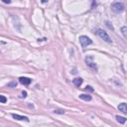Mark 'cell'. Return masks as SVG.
Segmentation results:
<instances>
[{"instance_id": "cell-7", "label": "cell", "mask_w": 127, "mask_h": 127, "mask_svg": "<svg viewBox=\"0 0 127 127\" xmlns=\"http://www.w3.org/2000/svg\"><path fill=\"white\" fill-rule=\"evenodd\" d=\"M73 85H76L77 87H79V85L83 84V79H80V78H77V79H74L73 80Z\"/></svg>"}, {"instance_id": "cell-15", "label": "cell", "mask_w": 127, "mask_h": 127, "mask_svg": "<svg viewBox=\"0 0 127 127\" xmlns=\"http://www.w3.org/2000/svg\"><path fill=\"white\" fill-rule=\"evenodd\" d=\"M21 96H22V97H24V98H25L26 96H27V92H26V91H22V95H21Z\"/></svg>"}, {"instance_id": "cell-5", "label": "cell", "mask_w": 127, "mask_h": 127, "mask_svg": "<svg viewBox=\"0 0 127 127\" xmlns=\"http://www.w3.org/2000/svg\"><path fill=\"white\" fill-rule=\"evenodd\" d=\"M19 81L22 84V85H29L30 84H31V79H29V78H20L19 79Z\"/></svg>"}, {"instance_id": "cell-17", "label": "cell", "mask_w": 127, "mask_h": 127, "mask_svg": "<svg viewBox=\"0 0 127 127\" xmlns=\"http://www.w3.org/2000/svg\"><path fill=\"white\" fill-rule=\"evenodd\" d=\"M3 2H4V3H8V4H10V3H11L10 0H3Z\"/></svg>"}, {"instance_id": "cell-2", "label": "cell", "mask_w": 127, "mask_h": 127, "mask_svg": "<svg viewBox=\"0 0 127 127\" xmlns=\"http://www.w3.org/2000/svg\"><path fill=\"white\" fill-rule=\"evenodd\" d=\"M111 9H112L115 13H121L124 10V5L121 2H115L112 4V6H111Z\"/></svg>"}, {"instance_id": "cell-10", "label": "cell", "mask_w": 127, "mask_h": 127, "mask_svg": "<svg viewBox=\"0 0 127 127\" xmlns=\"http://www.w3.org/2000/svg\"><path fill=\"white\" fill-rule=\"evenodd\" d=\"M116 119H117L118 122H120V123H122V124L126 122V118H125V117H122V116H118V115H117V116H116Z\"/></svg>"}, {"instance_id": "cell-11", "label": "cell", "mask_w": 127, "mask_h": 127, "mask_svg": "<svg viewBox=\"0 0 127 127\" xmlns=\"http://www.w3.org/2000/svg\"><path fill=\"white\" fill-rule=\"evenodd\" d=\"M6 101H7V98L5 97L4 95H0V102L1 103H6Z\"/></svg>"}, {"instance_id": "cell-12", "label": "cell", "mask_w": 127, "mask_h": 127, "mask_svg": "<svg viewBox=\"0 0 127 127\" xmlns=\"http://www.w3.org/2000/svg\"><path fill=\"white\" fill-rule=\"evenodd\" d=\"M126 31H127V28L126 27H122V34H123V36L126 38Z\"/></svg>"}, {"instance_id": "cell-16", "label": "cell", "mask_w": 127, "mask_h": 127, "mask_svg": "<svg viewBox=\"0 0 127 127\" xmlns=\"http://www.w3.org/2000/svg\"><path fill=\"white\" fill-rule=\"evenodd\" d=\"M16 85H17L16 83H12V84H9L8 85V86H16Z\"/></svg>"}, {"instance_id": "cell-1", "label": "cell", "mask_w": 127, "mask_h": 127, "mask_svg": "<svg viewBox=\"0 0 127 127\" xmlns=\"http://www.w3.org/2000/svg\"><path fill=\"white\" fill-rule=\"evenodd\" d=\"M96 34H97L101 39H103L105 42H107V43H111L112 42V40H111V38L109 37V35L105 32V31H103V30H97V31H96Z\"/></svg>"}, {"instance_id": "cell-6", "label": "cell", "mask_w": 127, "mask_h": 127, "mask_svg": "<svg viewBox=\"0 0 127 127\" xmlns=\"http://www.w3.org/2000/svg\"><path fill=\"white\" fill-rule=\"evenodd\" d=\"M12 117L16 120H25V121H29V118L26 117V116H21V115H18V114H12Z\"/></svg>"}, {"instance_id": "cell-13", "label": "cell", "mask_w": 127, "mask_h": 127, "mask_svg": "<svg viewBox=\"0 0 127 127\" xmlns=\"http://www.w3.org/2000/svg\"><path fill=\"white\" fill-rule=\"evenodd\" d=\"M55 113H60V114H64L65 113V111L64 110H55Z\"/></svg>"}, {"instance_id": "cell-14", "label": "cell", "mask_w": 127, "mask_h": 127, "mask_svg": "<svg viewBox=\"0 0 127 127\" xmlns=\"http://www.w3.org/2000/svg\"><path fill=\"white\" fill-rule=\"evenodd\" d=\"M85 91H93V88H92L91 86H89V85H88V86H86V87H85Z\"/></svg>"}, {"instance_id": "cell-4", "label": "cell", "mask_w": 127, "mask_h": 127, "mask_svg": "<svg viewBox=\"0 0 127 127\" xmlns=\"http://www.w3.org/2000/svg\"><path fill=\"white\" fill-rule=\"evenodd\" d=\"M85 61H86V64H87L88 67H91V68L93 69V70H96V65L92 61V57H87L85 59Z\"/></svg>"}, {"instance_id": "cell-3", "label": "cell", "mask_w": 127, "mask_h": 127, "mask_svg": "<svg viewBox=\"0 0 127 127\" xmlns=\"http://www.w3.org/2000/svg\"><path fill=\"white\" fill-rule=\"evenodd\" d=\"M79 43L81 44L83 48H85V47L88 46V45H91L92 43V41L89 39L88 37H86V36H80L79 37Z\"/></svg>"}, {"instance_id": "cell-9", "label": "cell", "mask_w": 127, "mask_h": 127, "mask_svg": "<svg viewBox=\"0 0 127 127\" xmlns=\"http://www.w3.org/2000/svg\"><path fill=\"white\" fill-rule=\"evenodd\" d=\"M79 98L84 99V100H86V101H89V100H91V95H89V94H80Z\"/></svg>"}, {"instance_id": "cell-8", "label": "cell", "mask_w": 127, "mask_h": 127, "mask_svg": "<svg viewBox=\"0 0 127 127\" xmlns=\"http://www.w3.org/2000/svg\"><path fill=\"white\" fill-rule=\"evenodd\" d=\"M118 108H119V110L122 111V112H124V113L127 112V105H126L125 102H123V103H121V104H119Z\"/></svg>"}]
</instances>
